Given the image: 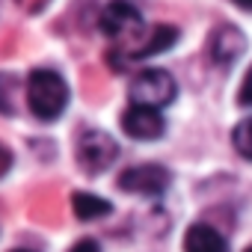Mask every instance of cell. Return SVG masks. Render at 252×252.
<instances>
[{
  "mask_svg": "<svg viewBox=\"0 0 252 252\" xmlns=\"http://www.w3.org/2000/svg\"><path fill=\"white\" fill-rule=\"evenodd\" d=\"M122 131L131 140H158L166 134V119L160 116V110L131 104L122 113Z\"/></svg>",
  "mask_w": 252,
  "mask_h": 252,
  "instance_id": "7",
  "label": "cell"
},
{
  "mask_svg": "<svg viewBox=\"0 0 252 252\" xmlns=\"http://www.w3.org/2000/svg\"><path fill=\"white\" fill-rule=\"evenodd\" d=\"M243 48H246V39H243V33H240L237 27H231V24H220V27L211 33V39H208V57H211V63H214L217 68L234 65V60L243 54Z\"/></svg>",
  "mask_w": 252,
  "mask_h": 252,
  "instance_id": "8",
  "label": "cell"
},
{
  "mask_svg": "<svg viewBox=\"0 0 252 252\" xmlns=\"http://www.w3.org/2000/svg\"><path fill=\"white\" fill-rule=\"evenodd\" d=\"M9 169H12V152H9L3 143H0V178H3Z\"/></svg>",
  "mask_w": 252,
  "mask_h": 252,
  "instance_id": "16",
  "label": "cell"
},
{
  "mask_svg": "<svg viewBox=\"0 0 252 252\" xmlns=\"http://www.w3.org/2000/svg\"><path fill=\"white\" fill-rule=\"evenodd\" d=\"M119 158V143L107 131H83L74 143V160L86 175H98Z\"/></svg>",
  "mask_w": 252,
  "mask_h": 252,
  "instance_id": "3",
  "label": "cell"
},
{
  "mask_svg": "<svg viewBox=\"0 0 252 252\" xmlns=\"http://www.w3.org/2000/svg\"><path fill=\"white\" fill-rule=\"evenodd\" d=\"M12 252H33V249H12Z\"/></svg>",
  "mask_w": 252,
  "mask_h": 252,
  "instance_id": "18",
  "label": "cell"
},
{
  "mask_svg": "<svg viewBox=\"0 0 252 252\" xmlns=\"http://www.w3.org/2000/svg\"><path fill=\"white\" fill-rule=\"evenodd\" d=\"M178 27H172V24H155L152 27V33L137 45V48H131V51H113V54H107V63L113 65V68H125L131 60H146V57H155V54H163L166 48H172L175 42H178Z\"/></svg>",
  "mask_w": 252,
  "mask_h": 252,
  "instance_id": "6",
  "label": "cell"
},
{
  "mask_svg": "<svg viewBox=\"0 0 252 252\" xmlns=\"http://www.w3.org/2000/svg\"><path fill=\"white\" fill-rule=\"evenodd\" d=\"M9 92H18V77L12 71H0V113L3 116H12L18 110Z\"/></svg>",
  "mask_w": 252,
  "mask_h": 252,
  "instance_id": "12",
  "label": "cell"
},
{
  "mask_svg": "<svg viewBox=\"0 0 252 252\" xmlns=\"http://www.w3.org/2000/svg\"><path fill=\"white\" fill-rule=\"evenodd\" d=\"M27 107L39 122H54L68 107V83L51 68H33L27 77Z\"/></svg>",
  "mask_w": 252,
  "mask_h": 252,
  "instance_id": "1",
  "label": "cell"
},
{
  "mask_svg": "<svg viewBox=\"0 0 252 252\" xmlns=\"http://www.w3.org/2000/svg\"><path fill=\"white\" fill-rule=\"evenodd\" d=\"M234 6H240V9H246V12H252V0H231Z\"/></svg>",
  "mask_w": 252,
  "mask_h": 252,
  "instance_id": "17",
  "label": "cell"
},
{
  "mask_svg": "<svg viewBox=\"0 0 252 252\" xmlns=\"http://www.w3.org/2000/svg\"><path fill=\"white\" fill-rule=\"evenodd\" d=\"M128 95H131V104H137V107L160 110V107H166V104L175 101L178 83H175V77H172L166 68H143V71L131 80Z\"/></svg>",
  "mask_w": 252,
  "mask_h": 252,
  "instance_id": "2",
  "label": "cell"
},
{
  "mask_svg": "<svg viewBox=\"0 0 252 252\" xmlns=\"http://www.w3.org/2000/svg\"><path fill=\"white\" fill-rule=\"evenodd\" d=\"M71 211H74V217H77V220L89 222V220H101V217H107V214L113 211V205H110L107 199L95 196V193L77 190V193L71 196Z\"/></svg>",
  "mask_w": 252,
  "mask_h": 252,
  "instance_id": "10",
  "label": "cell"
},
{
  "mask_svg": "<svg viewBox=\"0 0 252 252\" xmlns=\"http://www.w3.org/2000/svg\"><path fill=\"white\" fill-rule=\"evenodd\" d=\"M15 3H18L27 15H39V12H45V6L51 3V0H15Z\"/></svg>",
  "mask_w": 252,
  "mask_h": 252,
  "instance_id": "14",
  "label": "cell"
},
{
  "mask_svg": "<svg viewBox=\"0 0 252 252\" xmlns=\"http://www.w3.org/2000/svg\"><path fill=\"white\" fill-rule=\"evenodd\" d=\"M184 252H228V243L214 225L196 222L184 234Z\"/></svg>",
  "mask_w": 252,
  "mask_h": 252,
  "instance_id": "9",
  "label": "cell"
},
{
  "mask_svg": "<svg viewBox=\"0 0 252 252\" xmlns=\"http://www.w3.org/2000/svg\"><path fill=\"white\" fill-rule=\"evenodd\" d=\"M119 190L125 193H137V196H160L169 190L172 175L166 166L160 163H140V166H128L119 175Z\"/></svg>",
  "mask_w": 252,
  "mask_h": 252,
  "instance_id": "5",
  "label": "cell"
},
{
  "mask_svg": "<svg viewBox=\"0 0 252 252\" xmlns=\"http://www.w3.org/2000/svg\"><path fill=\"white\" fill-rule=\"evenodd\" d=\"M246 252H252V246H246Z\"/></svg>",
  "mask_w": 252,
  "mask_h": 252,
  "instance_id": "19",
  "label": "cell"
},
{
  "mask_svg": "<svg viewBox=\"0 0 252 252\" xmlns=\"http://www.w3.org/2000/svg\"><path fill=\"white\" fill-rule=\"evenodd\" d=\"M231 143H234V152L246 160H252V116L243 119L237 128L231 131Z\"/></svg>",
  "mask_w": 252,
  "mask_h": 252,
  "instance_id": "11",
  "label": "cell"
},
{
  "mask_svg": "<svg viewBox=\"0 0 252 252\" xmlns=\"http://www.w3.org/2000/svg\"><path fill=\"white\" fill-rule=\"evenodd\" d=\"M237 104L240 107H252V68L246 71V77H243V83L237 89Z\"/></svg>",
  "mask_w": 252,
  "mask_h": 252,
  "instance_id": "13",
  "label": "cell"
},
{
  "mask_svg": "<svg viewBox=\"0 0 252 252\" xmlns=\"http://www.w3.org/2000/svg\"><path fill=\"white\" fill-rule=\"evenodd\" d=\"M98 30L113 42H128L143 33V15L128 0H110L98 15Z\"/></svg>",
  "mask_w": 252,
  "mask_h": 252,
  "instance_id": "4",
  "label": "cell"
},
{
  "mask_svg": "<svg viewBox=\"0 0 252 252\" xmlns=\"http://www.w3.org/2000/svg\"><path fill=\"white\" fill-rule=\"evenodd\" d=\"M68 252H101V246H98V240H92V237H83V240H77Z\"/></svg>",
  "mask_w": 252,
  "mask_h": 252,
  "instance_id": "15",
  "label": "cell"
}]
</instances>
